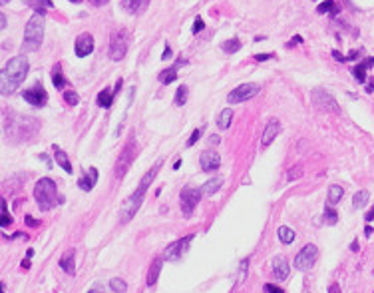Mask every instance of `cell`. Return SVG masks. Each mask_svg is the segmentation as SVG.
I'll list each match as a JSON object with an SVG mask.
<instances>
[{
  "mask_svg": "<svg viewBox=\"0 0 374 293\" xmlns=\"http://www.w3.org/2000/svg\"><path fill=\"white\" fill-rule=\"evenodd\" d=\"M22 96H24V100H26L28 104H32V106H36V108H42V106H46V102H48V94H46V90L40 86V82H36L30 90H24Z\"/></svg>",
  "mask_w": 374,
  "mask_h": 293,
  "instance_id": "8fae6325",
  "label": "cell"
},
{
  "mask_svg": "<svg viewBox=\"0 0 374 293\" xmlns=\"http://www.w3.org/2000/svg\"><path fill=\"white\" fill-rule=\"evenodd\" d=\"M52 82H54V86H56L58 90H62V88H66V86H68V80H66V76L62 74L60 64H56V66H54V72H52Z\"/></svg>",
  "mask_w": 374,
  "mask_h": 293,
  "instance_id": "4316f807",
  "label": "cell"
},
{
  "mask_svg": "<svg viewBox=\"0 0 374 293\" xmlns=\"http://www.w3.org/2000/svg\"><path fill=\"white\" fill-rule=\"evenodd\" d=\"M88 293H103V291H102V287H98V285H96V287H92Z\"/></svg>",
  "mask_w": 374,
  "mask_h": 293,
  "instance_id": "11a10c76",
  "label": "cell"
},
{
  "mask_svg": "<svg viewBox=\"0 0 374 293\" xmlns=\"http://www.w3.org/2000/svg\"><path fill=\"white\" fill-rule=\"evenodd\" d=\"M42 40H44V22H42V16L36 14L28 20L26 24V30H24V50H38L42 46Z\"/></svg>",
  "mask_w": 374,
  "mask_h": 293,
  "instance_id": "277c9868",
  "label": "cell"
},
{
  "mask_svg": "<svg viewBox=\"0 0 374 293\" xmlns=\"http://www.w3.org/2000/svg\"><path fill=\"white\" fill-rule=\"evenodd\" d=\"M310 98H312V104H314V108H318V110L333 112V114H339V112H340L339 102L335 100V98H333L327 90H323V88H316V90H312Z\"/></svg>",
  "mask_w": 374,
  "mask_h": 293,
  "instance_id": "8992f818",
  "label": "cell"
},
{
  "mask_svg": "<svg viewBox=\"0 0 374 293\" xmlns=\"http://www.w3.org/2000/svg\"><path fill=\"white\" fill-rule=\"evenodd\" d=\"M221 185H223V178H211V180H207L205 183H203V187H201V193L205 195V198H209V195H213L215 191H219L221 189Z\"/></svg>",
  "mask_w": 374,
  "mask_h": 293,
  "instance_id": "d4e9b609",
  "label": "cell"
},
{
  "mask_svg": "<svg viewBox=\"0 0 374 293\" xmlns=\"http://www.w3.org/2000/svg\"><path fill=\"white\" fill-rule=\"evenodd\" d=\"M164 166V160H159L157 164H153L151 168H149V172L141 178V182H139V185H137V189L130 195V198L126 200V204L122 206V212H120V220L124 221V223H128L136 214H137V210H139V206H141V202H143V195H145V191H147V187L151 185V182L155 180V176H157V172H159V168Z\"/></svg>",
  "mask_w": 374,
  "mask_h": 293,
  "instance_id": "7a4b0ae2",
  "label": "cell"
},
{
  "mask_svg": "<svg viewBox=\"0 0 374 293\" xmlns=\"http://www.w3.org/2000/svg\"><path fill=\"white\" fill-rule=\"evenodd\" d=\"M271 58H275V54H257L255 56L257 62H265V60H271Z\"/></svg>",
  "mask_w": 374,
  "mask_h": 293,
  "instance_id": "7bdbcfd3",
  "label": "cell"
},
{
  "mask_svg": "<svg viewBox=\"0 0 374 293\" xmlns=\"http://www.w3.org/2000/svg\"><path fill=\"white\" fill-rule=\"evenodd\" d=\"M54 158H56V164H58L60 168H64L66 174H72V172H74V170H72V164H70V160H68V154L60 148V146H56V144H54Z\"/></svg>",
  "mask_w": 374,
  "mask_h": 293,
  "instance_id": "cb8c5ba5",
  "label": "cell"
},
{
  "mask_svg": "<svg viewBox=\"0 0 374 293\" xmlns=\"http://www.w3.org/2000/svg\"><path fill=\"white\" fill-rule=\"evenodd\" d=\"M364 218H366V221H372V220H374V206L366 212V216H364Z\"/></svg>",
  "mask_w": 374,
  "mask_h": 293,
  "instance_id": "681fc988",
  "label": "cell"
},
{
  "mask_svg": "<svg viewBox=\"0 0 374 293\" xmlns=\"http://www.w3.org/2000/svg\"><path fill=\"white\" fill-rule=\"evenodd\" d=\"M151 2V0H122V8L128 12V14H141L147 4Z\"/></svg>",
  "mask_w": 374,
  "mask_h": 293,
  "instance_id": "e0dca14e",
  "label": "cell"
},
{
  "mask_svg": "<svg viewBox=\"0 0 374 293\" xmlns=\"http://www.w3.org/2000/svg\"><path fill=\"white\" fill-rule=\"evenodd\" d=\"M70 2H74V4H78V2H82V0H70Z\"/></svg>",
  "mask_w": 374,
  "mask_h": 293,
  "instance_id": "91938a15",
  "label": "cell"
},
{
  "mask_svg": "<svg viewBox=\"0 0 374 293\" xmlns=\"http://www.w3.org/2000/svg\"><path fill=\"white\" fill-rule=\"evenodd\" d=\"M162 265H164V257H155V259L151 261L149 271H147V285H149V287H151V285H155V281H157L159 273H162Z\"/></svg>",
  "mask_w": 374,
  "mask_h": 293,
  "instance_id": "7402d4cb",
  "label": "cell"
},
{
  "mask_svg": "<svg viewBox=\"0 0 374 293\" xmlns=\"http://www.w3.org/2000/svg\"><path fill=\"white\" fill-rule=\"evenodd\" d=\"M316 256H318L316 246H314V243H308V246H305V248L297 254V257H295V265H297L301 271H308V269L314 265Z\"/></svg>",
  "mask_w": 374,
  "mask_h": 293,
  "instance_id": "30bf717a",
  "label": "cell"
},
{
  "mask_svg": "<svg viewBox=\"0 0 374 293\" xmlns=\"http://www.w3.org/2000/svg\"><path fill=\"white\" fill-rule=\"evenodd\" d=\"M120 86H122V80H120L118 88H114V90H110V88H103V90L98 94V98H96L98 106H100V108H105V110H108V108H112V104H114V96L118 94Z\"/></svg>",
  "mask_w": 374,
  "mask_h": 293,
  "instance_id": "2e32d148",
  "label": "cell"
},
{
  "mask_svg": "<svg viewBox=\"0 0 374 293\" xmlns=\"http://www.w3.org/2000/svg\"><path fill=\"white\" fill-rule=\"evenodd\" d=\"M303 166L301 164H295L289 172H287V182H295V180H299V178H303Z\"/></svg>",
  "mask_w": 374,
  "mask_h": 293,
  "instance_id": "836d02e7",
  "label": "cell"
},
{
  "mask_svg": "<svg viewBox=\"0 0 374 293\" xmlns=\"http://www.w3.org/2000/svg\"><path fill=\"white\" fill-rule=\"evenodd\" d=\"M333 58H335V60H339V62H346V56H342L339 50H333Z\"/></svg>",
  "mask_w": 374,
  "mask_h": 293,
  "instance_id": "bcb514c9",
  "label": "cell"
},
{
  "mask_svg": "<svg viewBox=\"0 0 374 293\" xmlns=\"http://www.w3.org/2000/svg\"><path fill=\"white\" fill-rule=\"evenodd\" d=\"M134 142H130V146L128 148H124V152H122V156H120V160H118V164H116V178H122L126 172H128V166H130V162H132V158H134Z\"/></svg>",
  "mask_w": 374,
  "mask_h": 293,
  "instance_id": "9a60e30c",
  "label": "cell"
},
{
  "mask_svg": "<svg viewBox=\"0 0 374 293\" xmlns=\"http://www.w3.org/2000/svg\"><path fill=\"white\" fill-rule=\"evenodd\" d=\"M329 293H342V291H340V285H339V283H333V285L329 287Z\"/></svg>",
  "mask_w": 374,
  "mask_h": 293,
  "instance_id": "c3c4849f",
  "label": "cell"
},
{
  "mask_svg": "<svg viewBox=\"0 0 374 293\" xmlns=\"http://www.w3.org/2000/svg\"><path fill=\"white\" fill-rule=\"evenodd\" d=\"M316 12H318V14H333V16H337V14L340 12V8H339V4L335 2V0H327V2L318 4Z\"/></svg>",
  "mask_w": 374,
  "mask_h": 293,
  "instance_id": "484cf974",
  "label": "cell"
},
{
  "mask_svg": "<svg viewBox=\"0 0 374 293\" xmlns=\"http://www.w3.org/2000/svg\"><path fill=\"white\" fill-rule=\"evenodd\" d=\"M301 42H303V38H301V36H295V38L289 42V48H291V46H295V44H301Z\"/></svg>",
  "mask_w": 374,
  "mask_h": 293,
  "instance_id": "f5cc1de1",
  "label": "cell"
},
{
  "mask_svg": "<svg viewBox=\"0 0 374 293\" xmlns=\"http://www.w3.org/2000/svg\"><path fill=\"white\" fill-rule=\"evenodd\" d=\"M183 64H185V60H183V58H179L175 66L166 68L164 72H159V82H162V84H171V82L177 78V68H179V66H183Z\"/></svg>",
  "mask_w": 374,
  "mask_h": 293,
  "instance_id": "44dd1931",
  "label": "cell"
},
{
  "mask_svg": "<svg viewBox=\"0 0 374 293\" xmlns=\"http://www.w3.org/2000/svg\"><path fill=\"white\" fill-rule=\"evenodd\" d=\"M259 90H261L259 84H241V86H237L233 92H229L227 102H229V104H241V102H245V100H251L253 96H257Z\"/></svg>",
  "mask_w": 374,
  "mask_h": 293,
  "instance_id": "9c48e42d",
  "label": "cell"
},
{
  "mask_svg": "<svg viewBox=\"0 0 374 293\" xmlns=\"http://www.w3.org/2000/svg\"><path fill=\"white\" fill-rule=\"evenodd\" d=\"M201 134H203V130H201V128H197V130H193V134H191V138L187 140V146H193V144H195V142H197V140L201 138Z\"/></svg>",
  "mask_w": 374,
  "mask_h": 293,
  "instance_id": "ab89813d",
  "label": "cell"
},
{
  "mask_svg": "<svg viewBox=\"0 0 374 293\" xmlns=\"http://www.w3.org/2000/svg\"><path fill=\"white\" fill-rule=\"evenodd\" d=\"M0 208H2V220H0V225L8 227V225H10V216H8V206H6L4 200H2V204H0Z\"/></svg>",
  "mask_w": 374,
  "mask_h": 293,
  "instance_id": "74e56055",
  "label": "cell"
},
{
  "mask_svg": "<svg viewBox=\"0 0 374 293\" xmlns=\"http://www.w3.org/2000/svg\"><path fill=\"white\" fill-rule=\"evenodd\" d=\"M239 48H241V42H239L237 38H231V40L223 42V52H227V54H233V52H237Z\"/></svg>",
  "mask_w": 374,
  "mask_h": 293,
  "instance_id": "d6a6232c",
  "label": "cell"
},
{
  "mask_svg": "<svg viewBox=\"0 0 374 293\" xmlns=\"http://www.w3.org/2000/svg\"><path fill=\"white\" fill-rule=\"evenodd\" d=\"M199 166H201V170L203 172H215V170H219V166H221V156L217 154V152H213V150H205L201 156H199Z\"/></svg>",
  "mask_w": 374,
  "mask_h": 293,
  "instance_id": "4fadbf2b",
  "label": "cell"
},
{
  "mask_svg": "<svg viewBox=\"0 0 374 293\" xmlns=\"http://www.w3.org/2000/svg\"><path fill=\"white\" fill-rule=\"evenodd\" d=\"M366 92L370 94V92H374V78H370L368 80V84H366Z\"/></svg>",
  "mask_w": 374,
  "mask_h": 293,
  "instance_id": "816d5d0a",
  "label": "cell"
},
{
  "mask_svg": "<svg viewBox=\"0 0 374 293\" xmlns=\"http://www.w3.org/2000/svg\"><path fill=\"white\" fill-rule=\"evenodd\" d=\"M370 66H374V58H366V60H362L358 66H354V68H352V74H354L356 82L364 84V80H366V72H368V68H370Z\"/></svg>",
  "mask_w": 374,
  "mask_h": 293,
  "instance_id": "603a6c76",
  "label": "cell"
},
{
  "mask_svg": "<svg viewBox=\"0 0 374 293\" xmlns=\"http://www.w3.org/2000/svg\"><path fill=\"white\" fill-rule=\"evenodd\" d=\"M203 28H205V24H203L201 16H197V18H195V22H193V28H191V32H193V34H199Z\"/></svg>",
  "mask_w": 374,
  "mask_h": 293,
  "instance_id": "f35d334b",
  "label": "cell"
},
{
  "mask_svg": "<svg viewBox=\"0 0 374 293\" xmlns=\"http://www.w3.org/2000/svg\"><path fill=\"white\" fill-rule=\"evenodd\" d=\"M26 223H28V225H32V227H36V225H38L40 221H36L34 218H30V216H26Z\"/></svg>",
  "mask_w": 374,
  "mask_h": 293,
  "instance_id": "f907efd6",
  "label": "cell"
},
{
  "mask_svg": "<svg viewBox=\"0 0 374 293\" xmlns=\"http://www.w3.org/2000/svg\"><path fill=\"white\" fill-rule=\"evenodd\" d=\"M128 48H130V32L124 30V28L116 30L114 36H112V40H110V50H108V52H110V58H112L114 62H120V60L126 56Z\"/></svg>",
  "mask_w": 374,
  "mask_h": 293,
  "instance_id": "5b68a950",
  "label": "cell"
},
{
  "mask_svg": "<svg viewBox=\"0 0 374 293\" xmlns=\"http://www.w3.org/2000/svg\"><path fill=\"white\" fill-rule=\"evenodd\" d=\"M289 273H291V265H289V261L285 259V257H275L273 259V275L277 277V279H287L289 277Z\"/></svg>",
  "mask_w": 374,
  "mask_h": 293,
  "instance_id": "d6986e66",
  "label": "cell"
},
{
  "mask_svg": "<svg viewBox=\"0 0 374 293\" xmlns=\"http://www.w3.org/2000/svg\"><path fill=\"white\" fill-rule=\"evenodd\" d=\"M0 22H2V24H0V28L4 30V28H6V16H4V14H0Z\"/></svg>",
  "mask_w": 374,
  "mask_h": 293,
  "instance_id": "db71d44e",
  "label": "cell"
},
{
  "mask_svg": "<svg viewBox=\"0 0 374 293\" xmlns=\"http://www.w3.org/2000/svg\"><path fill=\"white\" fill-rule=\"evenodd\" d=\"M64 100H66V104L76 106V104L80 102V96H78V92H74V90H66V92H64Z\"/></svg>",
  "mask_w": 374,
  "mask_h": 293,
  "instance_id": "d590c367",
  "label": "cell"
},
{
  "mask_svg": "<svg viewBox=\"0 0 374 293\" xmlns=\"http://www.w3.org/2000/svg\"><path fill=\"white\" fill-rule=\"evenodd\" d=\"M185 102H187V86H179L177 92H175V98H173V104L183 106Z\"/></svg>",
  "mask_w": 374,
  "mask_h": 293,
  "instance_id": "1f68e13d",
  "label": "cell"
},
{
  "mask_svg": "<svg viewBox=\"0 0 374 293\" xmlns=\"http://www.w3.org/2000/svg\"><path fill=\"white\" fill-rule=\"evenodd\" d=\"M352 252H358V241H356V239L352 241Z\"/></svg>",
  "mask_w": 374,
  "mask_h": 293,
  "instance_id": "6f0895ef",
  "label": "cell"
},
{
  "mask_svg": "<svg viewBox=\"0 0 374 293\" xmlns=\"http://www.w3.org/2000/svg\"><path fill=\"white\" fill-rule=\"evenodd\" d=\"M247 265H249V259H245V261L241 263V273H239V281H243V279H245V273H247Z\"/></svg>",
  "mask_w": 374,
  "mask_h": 293,
  "instance_id": "b9f144b4",
  "label": "cell"
},
{
  "mask_svg": "<svg viewBox=\"0 0 374 293\" xmlns=\"http://www.w3.org/2000/svg\"><path fill=\"white\" fill-rule=\"evenodd\" d=\"M30 70V62L26 56H14L12 60L6 62V66L2 68V74H0V88H2V94H10L14 92L28 76Z\"/></svg>",
  "mask_w": 374,
  "mask_h": 293,
  "instance_id": "6da1fadb",
  "label": "cell"
},
{
  "mask_svg": "<svg viewBox=\"0 0 374 293\" xmlns=\"http://www.w3.org/2000/svg\"><path fill=\"white\" fill-rule=\"evenodd\" d=\"M231 120H233V110H231V108H225V110H221V114H219V118H217V126H219L221 130H227V128L231 126Z\"/></svg>",
  "mask_w": 374,
  "mask_h": 293,
  "instance_id": "f546056e",
  "label": "cell"
},
{
  "mask_svg": "<svg viewBox=\"0 0 374 293\" xmlns=\"http://www.w3.org/2000/svg\"><path fill=\"white\" fill-rule=\"evenodd\" d=\"M74 257H76V250H68V252L60 257V267H62V271H66L68 275H74V273H76V261H74Z\"/></svg>",
  "mask_w": 374,
  "mask_h": 293,
  "instance_id": "ffe728a7",
  "label": "cell"
},
{
  "mask_svg": "<svg viewBox=\"0 0 374 293\" xmlns=\"http://www.w3.org/2000/svg\"><path fill=\"white\" fill-rule=\"evenodd\" d=\"M193 237H195V235L191 233V235H185V237L173 241L171 246L164 252V259H168V261H179V259L183 257V254L189 250V243L193 241Z\"/></svg>",
  "mask_w": 374,
  "mask_h": 293,
  "instance_id": "ba28073f",
  "label": "cell"
},
{
  "mask_svg": "<svg viewBox=\"0 0 374 293\" xmlns=\"http://www.w3.org/2000/svg\"><path fill=\"white\" fill-rule=\"evenodd\" d=\"M342 193H344V189H342L340 185H331V187H329V195H327V200H329V206H335V204H339V202L342 200Z\"/></svg>",
  "mask_w": 374,
  "mask_h": 293,
  "instance_id": "83f0119b",
  "label": "cell"
},
{
  "mask_svg": "<svg viewBox=\"0 0 374 293\" xmlns=\"http://www.w3.org/2000/svg\"><path fill=\"white\" fill-rule=\"evenodd\" d=\"M325 221H327L329 225H335V223L339 221V214H337L331 206H327V210H325Z\"/></svg>",
  "mask_w": 374,
  "mask_h": 293,
  "instance_id": "8d00e7d4",
  "label": "cell"
},
{
  "mask_svg": "<svg viewBox=\"0 0 374 293\" xmlns=\"http://www.w3.org/2000/svg\"><path fill=\"white\" fill-rule=\"evenodd\" d=\"M368 198H370V193L366 189H360L358 193H354V198H352V208L354 210H360L368 204Z\"/></svg>",
  "mask_w": 374,
  "mask_h": 293,
  "instance_id": "f1b7e54d",
  "label": "cell"
},
{
  "mask_svg": "<svg viewBox=\"0 0 374 293\" xmlns=\"http://www.w3.org/2000/svg\"><path fill=\"white\" fill-rule=\"evenodd\" d=\"M98 170L96 168H88V172L78 180V185H80V189H84V191H92L94 189V185H96V182H98Z\"/></svg>",
  "mask_w": 374,
  "mask_h": 293,
  "instance_id": "ac0fdd59",
  "label": "cell"
},
{
  "mask_svg": "<svg viewBox=\"0 0 374 293\" xmlns=\"http://www.w3.org/2000/svg\"><path fill=\"white\" fill-rule=\"evenodd\" d=\"M164 60H170L171 58V48H170V44H166V50H164V56H162Z\"/></svg>",
  "mask_w": 374,
  "mask_h": 293,
  "instance_id": "7dc6e473",
  "label": "cell"
},
{
  "mask_svg": "<svg viewBox=\"0 0 374 293\" xmlns=\"http://www.w3.org/2000/svg\"><path fill=\"white\" fill-rule=\"evenodd\" d=\"M265 293H285L281 287H277V285H273V283H267L265 285Z\"/></svg>",
  "mask_w": 374,
  "mask_h": 293,
  "instance_id": "60d3db41",
  "label": "cell"
},
{
  "mask_svg": "<svg viewBox=\"0 0 374 293\" xmlns=\"http://www.w3.org/2000/svg\"><path fill=\"white\" fill-rule=\"evenodd\" d=\"M126 281L124 279H120V277H114V279H110V289L114 291V293H126Z\"/></svg>",
  "mask_w": 374,
  "mask_h": 293,
  "instance_id": "e575fe53",
  "label": "cell"
},
{
  "mask_svg": "<svg viewBox=\"0 0 374 293\" xmlns=\"http://www.w3.org/2000/svg\"><path fill=\"white\" fill-rule=\"evenodd\" d=\"M34 200H36L40 212H48L56 204H64V198H58L56 182L50 180V178L38 180V183L34 185Z\"/></svg>",
  "mask_w": 374,
  "mask_h": 293,
  "instance_id": "3957f363",
  "label": "cell"
},
{
  "mask_svg": "<svg viewBox=\"0 0 374 293\" xmlns=\"http://www.w3.org/2000/svg\"><path fill=\"white\" fill-rule=\"evenodd\" d=\"M22 267H24V269H28V267H30V261H28V259H24V261H22Z\"/></svg>",
  "mask_w": 374,
  "mask_h": 293,
  "instance_id": "680465c9",
  "label": "cell"
},
{
  "mask_svg": "<svg viewBox=\"0 0 374 293\" xmlns=\"http://www.w3.org/2000/svg\"><path fill=\"white\" fill-rule=\"evenodd\" d=\"M362 54V50H352V52H348V56H346V60H356L358 56Z\"/></svg>",
  "mask_w": 374,
  "mask_h": 293,
  "instance_id": "f6af8a7d",
  "label": "cell"
},
{
  "mask_svg": "<svg viewBox=\"0 0 374 293\" xmlns=\"http://www.w3.org/2000/svg\"><path fill=\"white\" fill-rule=\"evenodd\" d=\"M279 130H281L279 120H277V118H271L269 124L265 126V132H263V138H261V146H263V148H269V146L273 144V140L277 138Z\"/></svg>",
  "mask_w": 374,
  "mask_h": 293,
  "instance_id": "5bb4252c",
  "label": "cell"
},
{
  "mask_svg": "<svg viewBox=\"0 0 374 293\" xmlns=\"http://www.w3.org/2000/svg\"><path fill=\"white\" fill-rule=\"evenodd\" d=\"M94 46H96V42H94V36H92L90 32H82V34L76 38V46H74V50H76V56H78V58H84V56H88L90 52H94Z\"/></svg>",
  "mask_w": 374,
  "mask_h": 293,
  "instance_id": "7c38bea8",
  "label": "cell"
},
{
  "mask_svg": "<svg viewBox=\"0 0 374 293\" xmlns=\"http://www.w3.org/2000/svg\"><path fill=\"white\" fill-rule=\"evenodd\" d=\"M201 189H197V187H191V185H185L183 189H181V193H179V204H181V212H183V216H191L193 214V210L197 208V204H199V200H201Z\"/></svg>",
  "mask_w": 374,
  "mask_h": 293,
  "instance_id": "52a82bcc",
  "label": "cell"
},
{
  "mask_svg": "<svg viewBox=\"0 0 374 293\" xmlns=\"http://www.w3.org/2000/svg\"><path fill=\"white\" fill-rule=\"evenodd\" d=\"M370 233H372V227H370V225H366V227H364V235H366V237H368V235H370Z\"/></svg>",
  "mask_w": 374,
  "mask_h": 293,
  "instance_id": "9f6ffc18",
  "label": "cell"
},
{
  "mask_svg": "<svg viewBox=\"0 0 374 293\" xmlns=\"http://www.w3.org/2000/svg\"><path fill=\"white\" fill-rule=\"evenodd\" d=\"M88 2H90L92 6H103V4H108L110 0H88Z\"/></svg>",
  "mask_w": 374,
  "mask_h": 293,
  "instance_id": "ee69618b",
  "label": "cell"
},
{
  "mask_svg": "<svg viewBox=\"0 0 374 293\" xmlns=\"http://www.w3.org/2000/svg\"><path fill=\"white\" fill-rule=\"evenodd\" d=\"M277 233H279V239L285 243V246H291V243L295 241V231L291 227H287V225H281Z\"/></svg>",
  "mask_w": 374,
  "mask_h": 293,
  "instance_id": "4dcf8cb0",
  "label": "cell"
}]
</instances>
